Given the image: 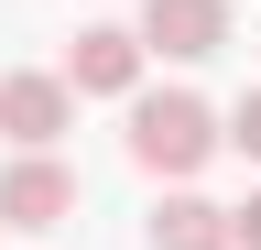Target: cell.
<instances>
[{"instance_id":"cell-1","label":"cell","mask_w":261,"mask_h":250,"mask_svg":"<svg viewBox=\"0 0 261 250\" xmlns=\"http://www.w3.org/2000/svg\"><path fill=\"white\" fill-rule=\"evenodd\" d=\"M207 152H218V109H207V98H185V87H163V98H130V163H142V174L185 185Z\"/></svg>"},{"instance_id":"cell-2","label":"cell","mask_w":261,"mask_h":250,"mask_svg":"<svg viewBox=\"0 0 261 250\" xmlns=\"http://www.w3.org/2000/svg\"><path fill=\"white\" fill-rule=\"evenodd\" d=\"M65 217H76V174L55 152H22L0 174V229H65Z\"/></svg>"},{"instance_id":"cell-3","label":"cell","mask_w":261,"mask_h":250,"mask_svg":"<svg viewBox=\"0 0 261 250\" xmlns=\"http://www.w3.org/2000/svg\"><path fill=\"white\" fill-rule=\"evenodd\" d=\"M65 87H76V98H130V87H142V33H120V22L76 33L65 44Z\"/></svg>"},{"instance_id":"cell-4","label":"cell","mask_w":261,"mask_h":250,"mask_svg":"<svg viewBox=\"0 0 261 250\" xmlns=\"http://www.w3.org/2000/svg\"><path fill=\"white\" fill-rule=\"evenodd\" d=\"M65 120H76V87L65 76H44V66H22V76H0V131H11L22 152H44Z\"/></svg>"},{"instance_id":"cell-5","label":"cell","mask_w":261,"mask_h":250,"mask_svg":"<svg viewBox=\"0 0 261 250\" xmlns=\"http://www.w3.org/2000/svg\"><path fill=\"white\" fill-rule=\"evenodd\" d=\"M228 44V0H142V54H174V66H196V54Z\"/></svg>"},{"instance_id":"cell-6","label":"cell","mask_w":261,"mask_h":250,"mask_svg":"<svg viewBox=\"0 0 261 250\" xmlns=\"http://www.w3.org/2000/svg\"><path fill=\"white\" fill-rule=\"evenodd\" d=\"M152 250H228V207H207V196H163V207H152Z\"/></svg>"},{"instance_id":"cell-7","label":"cell","mask_w":261,"mask_h":250,"mask_svg":"<svg viewBox=\"0 0 261 250\" xmlns=\"http://www.w3.org/2000/svg\"><path fill=\"white\" fill-rule=\"evenodd\" d=\"M218 142H240V152H250V163H261V87H250V98H240V109H228V131H218Z\"/></svg>"},{"instance_id":"cell-8","label":"cell","mask_w":261,"mask_h":250,"mask_svg":"<svg viewBox=\"0 0 261 250\" xmlns=\"http://www.w3.org/2000/svg\"><path fill=\"white\" fill-rule=\"evenodd\" d=\"M228 250H261V196H250V207H228Z\"/></svg>"}]
</instances>
